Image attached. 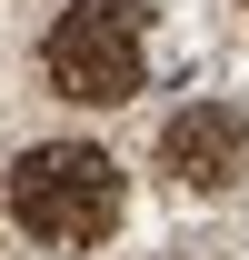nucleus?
Listing matches in <instances>:
<instances>
[{"label":"nucleus","mask_w":249,"mask_h":260,"mask_svg":"<svg viewBox=\"0 0 249 260\" xmlns=\"http://www.w3.org/2000/svg\"><path fill=\"white\" fill-rule=\"evenodd\" d=\"M0 200H10V220L30 230L40 250H90V240L120 230L130 180L90 140H30V150L10 160V180H0Z\"/></svg>","instance_id":"1"},{"label":"nucleus","mask_w":249,"mask_h":260,"mask_svg":"<svg viewBox=\"0 0 249 260\" xmlns=\"http://www.w3.org/2000/svg\"><path fill=\"white\" fill-rule=\"evenodd\" d=\"M239 10H249V0H239Z\"/></svg>","instance_id":"4"},{"label":"nucleus","mask_w":249,"mask_h":260,"mask_svg":"<svg viewBox=\"0 0 249 260\" xmlns=\"http://www.w3.org/2000/svg\"><path fill=\"white\" fill-rule=\"evenodd\" d=\"M40 70L80 110L140 100V80H150V20H140V0H70L50 20V40H40Z\"/></svg>","instance_id":"2"},{"label":"nucleus","mask_w":249,"mask_h":260,"mask_svg":"<svg viewBox=\"0 0 249 260\" xmlns=\"http://www.w3.org/2000/svg\"><path fill=\"white\" fill-rule=\"evenodd\" d=\"M159 170L180 180V190H229L249 170V110H229V100H189V110H170V130H159Z\"/></svg>","instance_id":"3"}]
</instances>
